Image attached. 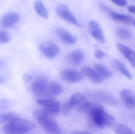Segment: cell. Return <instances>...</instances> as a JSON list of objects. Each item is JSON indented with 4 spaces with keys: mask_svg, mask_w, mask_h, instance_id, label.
Instances as JSON below:
<instances>
[{
    "mask_svg": "<svg viewBox=\"0 0 135 134\" xmlns=\"http://www.w3.org/2000/svg\"><path fill=\"white\" fill-rule=\"evenodd\" d=\"M117 36L122 39L127 40L131 38L132 36L131 32L124 28L120 27L117 29L116 31Z\"/></svg>",
    "mask_w": 135,
    "mask_h": 134,
    "instance_id": "obj_25",
    "label": "cell"
},
{
    "mask_svg": "<svg viewBox=\"0 0 135 134\" xmlns=\"http://www.w3.org/2000/svg\"><path fill=\"white\" fill-rule=\"evenodd\" d=\"M88 114L94 124L98 127H111L115 123V118L106 112L104 108L99 104L93 103Z\"/></svg>",
    "mask_w": 135,
    "mask_h": 134,
    "instance_id": "obj_1",
    "label": "cell"
},
{
    "mask_svg": "<svg viewBox=\"0 0 135 134\" xmlns=\"http://www.w3.org/2000/svg\"><path fill=\"white\" fill-rule=\"evenodd\" d=\"M56 11L57 15L64 20L73 25L80 26V24L67 6L64 4H59L56 7Z\"/></svg>",
    "mask_w": 135,
    "mask_h": 134,
    "instance_id": "obj_5",
    "label": "cell"
},
{
    "mask_svg": "<svg viewBox=\"0 0 135 134\" xmlns=\"http://www.w3.org/2000/svg\"><path fill=\"white\" fill-rule=\"evenodd\" d=\"M115 131L117 134H133L135 133L125 124H119L116 125Z\"/></svg>",
    "mask_w": 135,
    "mask_h": 134,
    "instance_id": "obj_24",
    "label": "cell"
},
{
    "mask_svg": "<svg viewBox=\"0 0 135 134\" xmlns=\"http://www.w3.org/2000/svg\"><path fill=\"white\" fill-rule=\"evenodd\" d=\"M55 32L59 39L66 44L73 45L76 42L75 37L65 29L58 27L56 28Z\"/></svg>",
    "mask_w": 135,
    "mask_h": 134,
    "instance_id": "obj_13",
    "label": "cell"
},
{
    "mask_svg": "<svg viewBox=\"0 0 135 134\" xmlns=\"http://www.w3.org/2000/svg\"><path fill=\"white\" fill-rule=\"evenodd\" d=\"M73 134H89V133L85 132H82V131H75L74 132H73L72 133Z\"/></svg>",
    "mask_w": 135,
    "mask_h": 134,
    "instance_id": "obj_34",
    "label": "cell"
},
{
    "mask_svg": "<svg viewBox=\"0 0 135 134\" xmlns=\"http://www.w3.org/2000/svg\"><path fill=\"white\" fill-rule=\"evenodd\" d=\"M20 20V17L17 13L12 12L4 15L0 20V25L4 28L14 26Z\"/></svg>",
    "mask_w": 135,
    "mask_h": 134,
    "instance_id": "obj_7",
    "label": "cell"
},
{
    "mask_svg": "<svg viewBox=\"0 0 135 134\" xmlns=\"http://www.w3.org/2000/svg\"><path fill=\"white\" fill-rule=\"evenodd\" d=\"M120 99L124 105L129 109H135V92L130 89L122 90L120 93Z\"/></svg>",
    "mask_w": 135,
    "mask_h": 134,
    "instance_id": "obj_9",
    "label": "cell"
},
{
    "mask_svg": "<svg viewBox=\"0 0 135 134\" xmlns=\"http://www.w3.org/2000/svg\"><path fill=\"white\" fill-rule=\"evenodd\" d=\"M24 80L26 82H31L32 79V77L31 75L28 74L24 75L23 77Z\"/></svg>",
    "mask_w": 135,
    "mask_h": 134,
    "instance_id": "obj_32",
    "label": "cell"
},
{
    "mask_svg": "<svg viewBox=\"0 0 135 134\" xmlns=\"http://www.w3.org/2000/svg\"><path fill=\"white\" fill-rule=\"evenodd\" d=\"M113 65L114 67L123 75L127 78L131 79L132 77L131 74L129 71L127 69L124 64L117 59H113L112 61Z\"/></svg>",
    "mask_w": 135,
    "mask_h": 134,
    "instance_id": "obj_17",
    "label": "cell"
},
{
    "mask_svg": "<svg viewBox=\"0 0 135 134\" xmlns=\"http://www.w3.org/2000/svg\"><path fill=\"white\" fill-rule=\"evenodd\" d=\"M11 40L9 34L4 30L0 29V44L8 43Z\"/></svg>",
    "mask_w": 135,
    "mask_h": 134,
    "instance_id": "obj_27",
    "label": "cell"
},
{
    "mask_svg": "<svg viewBox=\"0 0 135 134\" xmlns=\"http://www.w3.org/2000/svg\"><path fill=\"white\" fill-rule=\"evenodd\" d=\"M84 57V53L81 49H76L71 51L68 56L69 62L74 66L79 65Z\"/></svg>",
    "mask_w": 135,
    "mask_h": 134,
    "instance_id": "obj_16",
    "label": "cell"
},
{
    "mask_svg": "<svg viewBox=\"0 0 135 134\" xmlns=\"http://www.w3.org/2000/svg\"><path fill=\"white\" fill-rule=\"evenodd\" d=\"M89 32L96 40L101 43H104L105 38L100 24L97 21L92 20L89 24Z\"/></svg>",
    "mask_w": 135,
    "mask_h": 134,
    "instance_id": "obj_10",
    "label": "cell"
},
{
    "mask_svg": "<svg viewBox=\"0 0 135 134\" xmlns=\"http://www.w3.org/2000/svg\"><path fill=\"white\" fill-rule=\"evenodd\" d=\"M117 46L119 51L135 68V52L126 45L118 42Z\"/></svg>",
    "mask_w": 135,
    "mask_h": 134,
    "instance_id": "obj_12",
    "label": "cell"
},
{
    "mask_svg": "<svg viewBox=\"0 0 135 134\" xmlns=\"http://www.w3.org/2000/svg\"><path fill=\"white\" fill-rule=\"evenodd\" d=\"M4 81V78L3 77L0 76V83H2Z\"/></svg>",
    "mask_w": 135,
    "mask_h": 134,
    "instance_id": "obj_35",
    "label": "cell"
},
{
    "mask_svg": "<svg viewBox=\"0 0 135 134\" xmlns=\"http://www.w3.org/2000/svg\"><path fill=\"white\" fill-rule=\"evenodd\" d=\"M127 9L129 12L135 14V5L128 6Z\"/></svg>",
    "mask_w": 135,
    "mask_h": 134,
    "instance_id": "obj_33",
    "label": "cell"
},
{
    "mask_svg": "<svg viewBox=\"0 0 135 134\" xmlns=\"http://www.w3.org/2000/svg\"><path fill=\"white\" fill-rule=\"evenodd\" d=\"M9 101L6 99H2L0 100V110H4L8 108Z\"/></svg>",
    "mask_w": 135,
    "mask_h": 134,
    "instance_id": "obj_30",
    "label": "cell"
},
{
    "mask_svg": "<svg viewBox=\"0 0 135 134\" xmlns=\"http://www.w3.org/2000/svg\"><path fill=\"white\" fill-rule=\"evenodd\" d=\"M112 2L120 7H124L127 5L128 2L127 0H110Z\"/></svg>",
    "mask_w": 135,
    "mask_h": 134,
    "instance_id": "obj_28",
    "label": "cell"
},
{
    "mask_svg": "<svg viewBox=\"0 0 135 134\" xmlns=\"http://www.w3.org/2000/svg\"><path fill=\"white\" fill-rule=\"evenodd\" d=\"M48 84V81L46 77L40 76L32 83V90L36 95H43L46 93Z\"/></svg>",
    "mask_w": 135,
    "mask_h": 134,
    "instance_id": "obj_8",
    "label": "cell"
},
{
    "mask_svg": "<svg viewBox=\"0 0 135 134\" xmlns=\"http://www.w3.org/2000/svg\"><path fill=\"white\" fill-rule=\"evenodd\" d=\"M17 117H18V116L13 113H0V124H7Z\"/></svg>",
    "mask_w": 135,
    "mask_h": 134,
    "instance_id": "obj_23",
    "label": "cell"
},
{
    "mask_svg": "<svg viewBox=\"0 0 135 134\" xmlns=\"http://www.w3.org/2000/svg\"><path fill=\"white\" fill-rule=\"evenodd\" d=\"M105 56V53L104 52L100 50H97L94 52V56L97 59H102V58L104 57Z\"/></svg>",
    "mask_w": 135,
    "mask_h": 134,
    "instance_id": "obj_29",
    "label": "cell"
},
{
    "mask_svg": "<svg viewBox=\"0 0 135 134\" xmlns=\"http://www.w3.org/2000/svg\"><path fill=\"white\" fill-rule=\"evenodd\" d=\"M37 104L43 107V109L51 115H57L60 112V103L53 99H40Z\"/></svg>",
    "mask_w": 135,
    "mask_h": 134,
    "instance_id": "obj_4",
    "label": "cell"
},
{
    "mask_svg": "<svg viewBox=\"0 0 135 134\" xmlns=\"http://www.w3.org/2000/svg\"><path fill=\"white\" fill-rule=\"evenodd\" d=\"M40 51L48 58H53L59 54L60 50L54 42L47 41L43 42L40 46Z\"/></svg>",
    "mask_w": 135,
    "mask_h": 134,
    "instance_id": "obj_6",
    "label": "cell"
},
{
    "mask_svg": "<svg viewBox=\"0 0 135 134\" xmlns=\"http://www.w3.org/2000/svg\"><path fill=\"white\" fill-rule=\"evenodd\" d=\"M95 71L103 78H111L112 72L106 66L100 63H95L94 65Z\"/></svg>",
    "mask_w": 135,
    "mask_h": 134,
    "instance_id": "obj_18",
    "label": "cell"
},
{
    "mask_svg": "<svg viewBox=\"0 0 135 134\" xmlns=\"http://www.w3.org/2000/svg\"><path fill=\"white\" fill-rule=\"evenodd\" d=\"M81 71L83 74L94 83H101L104 81V78L102 77L95 70L89 67L86 66L83 67L82 68Z\"/></svg>",
    "mask_w": 135,
    "mask_h": 134,
    "instance_id": "obj_14",
    "label": "cell"
},
{
    "mask_svg": "<svg viewBox=\"0 0 135 134\" xmlns=\"http://www.w3.org/2000/svg\"><path fill=\"white\" fill-rule=\"evenodd\" d=\"M85 97L80 93H75L71 95L70 100L66 101L72 109L84 101Z\"/></svg>",
    "mask_w": 135,
    "mask_h": 134,
    "instance_id": "obj_20",
    "label": "cell"
},
{
    "mask_svg": "<svg viewBox=\"0 0 135 134\" xmlns=\"http://www.w3.org/2000/svg\"><path fill=\"white\" fill-rule=\"evenodd\" d=\"M134 1H135V0H134Z\"/></svg>",
    "mask_w": 135,
    "mask_h": 134,
    "instance_id": "obj_37",
    "label": "cell"
},
{
    "mask_svg": "<svg viewBox=\"0 0 135 134\" xmlns=\"http://www.w3.org/2000/svg\"><path fill=\"white\" fill-rule=\"evenodd\" d=\"M61 76L65 81L72 83L80 82L83 78L82 73L73 69H64L61 72Z\"/></svg>",
    "mask_w": 135,
    "mask_h": 134,
    "instance_id": "obj_11",
    "label": "cell"
},
{
    "mask_svg": "<svg viewBox=\"0 0 135 134\" xmlns=\"http://www.w3.org/2000/svg\"><path fill=\"white\" fill-rule=\"evenodd\" d=\"M100 7L101 8V9H102L103 11L109 13L112 12L111 9L109 7H108V6H106L105 5L103 4V3H100Z\"/></svg>",
    "mask_w": 135,
    "mask_h": 134,
    "instance_id": "obj_31",
    "label": "cell"
},
{
    "mask_svg": "<svg viewBox=\"0 0 135 134\" xmlns=\"http://www.w3.org/2000/svg\"><path fill=\"white\" fill-rule=\"evenodd\" d=\"M34 8L36 13L44 19L48 17V12L44 4L40 0H37L34 4Z\"/></svg>",
    "mask_w": 135,
    "mask_h": 134,
    "instance_id": "obj_21",
    "label": "cell"
},
{
    "mask_svg": "<svg viewBox=\"0 0 135 134\" xmlns=\"http://www.w3.org/2000/svg\"><path fill=\"white\" fill-rule=\"evenodd\" d=\"M133 24H134V25L135 28V20H134V22H133Z\"/></svg>",
    "mask_w": 135,
    "mask_h": 134,
    "instance_id": "obj_36",
    "label": "cell"
},
{
    "mask_svg": "<svg viewBox=\"0 0 135 134\" xmlns=\"http://www.w3.org/2000/svg\"><path fill=\"white\" fill-rule=\"evenodd\" d=\"M93 104L89 101H83L78 107V110L80 112L88 113L91 109Z\"/></svg>",
    "mask_w": 135,
    "mask_h": 134,
    "instance_id": "obj_26",
    "label": "cell"
},
{
    "mask_svg": "<svg viewBox=\"0 0 135 134\" xmlns=\"http://www.w3.org/2000/svg\"><path fill=\"white\" fill-rule=\"evenodd\" d=\"M62 91V87L57 83L51 82L47 85L46 93L48 95L56 96L61 94Z\"/></svg>",
    "mask_w": 135,
    "mask_h": 134,
    "instance_id": "obj_19",
    "label": "cell"
},
{
    "mask_svg": "<svg viewBox=\"0 0 135 134\" xmlns=\"http://www.w3.org/2000/svg\"><path fill=\"white\" fill-rule=\"evenodd\" d=\"M95 97L100 101L108 105L115 106L118 104L117 100L114 97L103 91L96 92Z\"/></svg>",
    "mask_w": 135,
    "mask_h": 134,
    "instance_id": "obj_15",
    "label": "cell"
},
{
    "mask_svg": "<svg viewBox=\"0 0 135 134\" xmlns=\"http://www.w3.org/2000/svg\"><path fill=\"white\" fill-rule=\"evenodd\" d=\"M34 115L39 124L47 133L54 134L61 133V131L57 123L51 115L43 109L35 110Z\"/></svg>",
    "mask_w": 135,
    "mask_h": 134,
    "instance_id": "obj_2",
    "label": "cell"
},
{
    "mask_svg": "<svg viewBox=\"0 0 135 134\" xmlns=\"http://www.w3.org/2000/svg\"><path fill=\"white\" fill-rule=\"evenodd\" d=\"M110 15L113 19L117 21L130 23L134 20L132 17L126 14L112 12L110 13Z\"/></svg>",
    "mask_w": 135,
    "mask_h": 134,
    "instance_id": "obj_22",
    "label": "cell"
},
{
    "mask_svg": "<svg viewBox=\"0 0 135 134\" xmlns=\"http://www.w3.org/2000/svg\"><path fill=\"white\" fill-rule=\"evenodd\" d=\"M35 126L32 121L18 117L7 124L3 128V131L6 134H25L34 130Z\"/></svg>",
    "mask_w": 135,
    "mask_h": 134,
    "instance_id": "obj_3",
    "label": "cell"
}]
</instances>
